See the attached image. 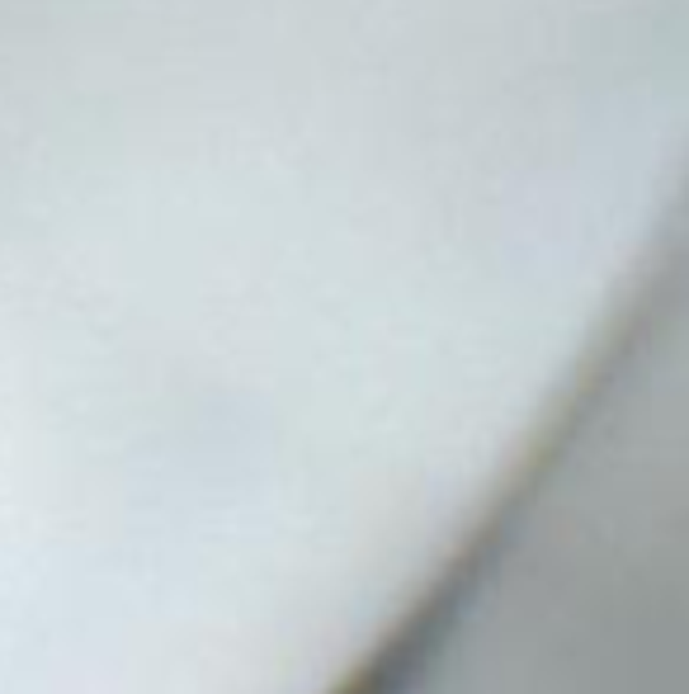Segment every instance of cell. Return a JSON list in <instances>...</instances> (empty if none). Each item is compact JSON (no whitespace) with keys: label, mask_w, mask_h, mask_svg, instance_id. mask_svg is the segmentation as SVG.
<instances>
[{"label":"cell","mask_w":689,"mask_h":694,"mask_svg":"<svg viewBox=\"0 0 689 694\" xmlns=\"http://www.w3.org/2000/svg\"><path fill=\"white\" fill-rule=\"evenodd\" d=\"M354 0H0V80L156 76L245 53Z\"/></svg>","instance_id":"cell-1"}]
</instances>
